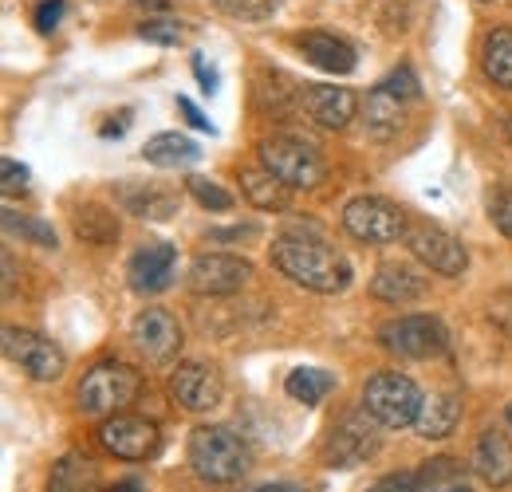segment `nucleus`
Instances as JSON below:
<instances>
[{
    "mask_svg": "<svg viewBox=\"0 0 512 492\" xmlns=\"http://www.w3.org/2000/svg\"><path fill=\"white\" fill-rule=\"evenodd\" d=\"M111 492H146V485H142L138 477H127V481H119V485H115Z\"/></svg>",
    "mask_w": 512,
    "mask_h": 492,
    "instance_id": "nucleus-46",
    "label": "nucleus"
},
{
    "mask_svg": "<svg viewBox=\"0 0 512 492\" xmlns=\"http://www.w3.org/2000/svg\"><path fill=\"white\" fill-rule=\"evenodd\" d=\"M379 347L398 359H434L449 347V331L438 315H402L379 327Z\"/></svg>",
    "mask_w": 512,
    "mask_h": 492,
    "instance_id": "nucleus-6",
    "label": "nucleus"
},
{
    "mask_svg": "<svg viewBox=\"0 0 512 492\" xmlns=\"http://www.w3.org/2000/svg\"><path fill=\"white\" fill-rule=\"evenodd\" d=\"M95 485H99V469L83 453L60 457L52 477H48V492H95Z\"/></svg>",
    "mask_w": 512,
    "mask_h": 492,
    "instance_id": "nucleus-25",
    "label": "nucleus"
},
{
    "mask_svg": "<svg viewBox=\"0 0 512 492\" xmlns=\"http://www.w3.org/2000/svg\"><path fill=\"white\" fill-rule=\"evenodd\" d=\"M193 75H197V83H201V91H205V95H213V91L221 87V75H217V67L205 60L201 52L193 56Z\"/></svg>",
    "mask_w": 512,
    "mask_h": 492,
    "instance_id": "nucleus-38",
    "label": "nucleus"
},
{
    "mask_svg": "<svg viewBox=\"0 0 512 492\" xmlns=\"http://www.w3.org/2000/svg\"><path fill=\"white\" fill-rule=\"evenodd\" d=\"M99 441L111 457L119 461H146L162 449V430L150 418H134V414H115L99 426Z\"/></svg>",
    "mask_w": 512,
    "mask_h": 492,
    "instance_id": "nucleus-13",
    "label": "nucleus"
},
{
    "mask_svg": "<svg viewBox=\"0 0 512 492\" xmlns=\"http://www.w3.org/2000/svg\"><path fill=\"white\" fill-rule=\"evenodd\" d=\"M343 229L359 245H394L406 237V217L386 197H351L343 205Z\"/></svg>",
    "mask_w": 512,
    "mask_h": 492,
    "instance_id": "nucleus-8",
    "label": "nucleus"
},
{
    "mask_svg": "<svg viewBox=\"0 0 512 492\" xmlns=\"http://www.w3.org/2000/svg\"><path fill=\"white\" fill-rule=\"evenodd\" d=\"M422 402L426 398H422L418 382L406 378V374H398V370H379L363 386V406H367V414L383 430H406V426H414L418 414H422Z\"/></svg>",
    "mask_w": 512,
    "mask_h": 492,
    "instance_id": "nucleus-3",
    "label": "nucleus"
},
{
    "mask_svg": "<svg viewBox=\"0 0 512 492\" xmlns=\"http://www.w3.org/2000/svg\"><path fill=\"white\" fill-rule=\"evenodd\" d=\"M430 485L422 481V473H394V477H383L371 492H426Z\"/></svg>",
    "mask_w": 512,
    "mask_h": 492,
    "instance_id": "nucleus-36",
    "label": "nucleus"
},
{
    "mask_svg": "<svg viewBox=\"0 0 512 492\" xmlns=\"http://www.w3.org/2000/svg\"><path fill=\"white\" fill-rule=\"evenodd\" d=\"M253 492H304V485H292V481H276V485H260Z\"/></svg>",
    "mask_w": 512,
    "mask_h": 492,
    "instance_id": "nucleus-45",
    "label": "nucleus"
},
{
    "mask_svg": "<svg viewBox=\"0 0 512 492\" xmlns=\"http://www.w3.org/2000/svg\"><path fill=\"white\" fill-rule=\"evenodd\" d=\"M142 8H154V12H162V8H166V0H142Z\"/></svg>",
    "mask_w": 512,
    "mask_h": 492,
    "instance_id": "nucleus-47",
    "label": "nucleus"
},
{
    "mask_svg": "<svg viewBox=\"0 0 512 492\" xmlns=\"http://www.w3.org/2000/svg\"><path fill=\"white\" fill-rule=\"evenodd\" d=\"M186 189H190L193 201H197L201 209H209V213H229V209H233V193L221 189L217 182H209V178H190Z\"/></svg>",
    "mask_w": 512,
    "mask_h": 492,
    "instance_id": "nucleus-30",
    "label": "nucleus"
},
{
    "mask_svg": "<svg viewBox=\"0 0 512 492\" xmlns=\"http://www.w3.org/2000/svg\"><path fill=\"white\" fill-rule=\"evenodd\" d=\"M457 422H461V398L446 390V394H430L422 402V414H418L414 430L426 441H438V437H449V433L457 430Z\"/></svg>",
    "mask_w": 512,
    "mask_h": 492,
    "instance_id": "nucleus-24",
    "label": "nucleus"
},
{
    "mask_svg": "<svg viewBox=\"0 0 512 492\" xmlns=\"http://www.w3.org/2000/svg\"><path fill=\"white\" fill-rule=\"evenodd\" d=\"M241 193H245V201H253L256 209H264V213H280V209H288V201H292V185L280 182L272 170H241Z\"/></svg>",
    "mask_w": 512,
    "mask_h": 492,
    "instance_id": "nucleus-23",
    "label": "nucleus"
},
{
    "mask_svg": "<svg viewBox=\"0 0 512 492\" xmlns=\"http://www.w3.org/2000/svg\"><path fill=\"white\" fill-rule=\"evenodd\" d=\"M178 111L186 115V123H190L193 130H201V134H217V126L209 123V119H205V115H201V111L193 107V103L186 99V95H178Z\"/></svg>",
    "mask_w": 512,
    "mask_h": 492,
    "instance_id": "nucleus-40",
    "label": "nucleus"
},
{
    "mask_svg": "<svg viewBox=\"0 0 512 492\" xmlns=\"http://www.w3.org/2000/svg\"><path fill=\"white\" fill-rule=\"evenodd\" d=\"M170 394L190 410V414H209L221 402V378L209 363H182L170 374Z\"/></svg>",
    "mask_w": 512,
    "mask_h": 492,
    "instance_id": "nucleus-15",
    "label": "nucleus"
},
{
    "mask_svg": "<svg viewBox=\"0 0 512 492\" xmlns=\"http://www.w3.org/2000/svg\"><path fill=\"white\" fill-rule=\"evenodd\" d=\"M379 422L367 414V406L359 410H347L335 430L327 433V445H323V461L335 465V469H355V465H367L375 453H379Z\"/></svg>",
    "mask_w": 512,
    "mask_h": 492,
    "instance_id": "nucleus-7",
    "label": "nucleus"
},
{
    "mask_svg": "<svg viewBox=\"0 0 512 492\" xmlns=\"http://www.w3.org/2000/svg\"><path fill=\"white\" fill-rule=\"evenodd\" d=\"M272 264L300 288L320 292V296H339L351 284V264L339 248L323 241L316 225H292L272 241Z\"/></svg>",
    "mask_w": 512,
    "mask_h": 492,
    "instance_id": "nucleus-1",
    "label": "nucleus"
},
{
    "mask_svg": "<svg viewBox=\"0 0 512 492\" xmlns=\"http://www.w3.org/2000/svg\"><path fill=\"white\" fill-rule=\"evenodd\" d=\"M505 422H509V430H512V402H509V410H505Z\"/></svg>",
    "mask_w": 512,
    "mask_h": 492,
    "instance_id": "nucleus-48",
    "label": "nucleus"
},
{
    "mask_svg": "<svg viewBox=\"0 0 512 492\" xmlns=\"http://www.w3.org/2000/svg\"><path fill=\"white\" fill-rule=\"evenodd\" d=\"M0 178H4V193L12 197V193H20L24 185H28V166H20L16 158H0Z\"/></svg>",
    "mask_w": 512,
    "mask_h": 492,
    "instance_id": "nucleus-37",
    "label": "nucleus"
},
{
    "mask_svg": "<svg viewBox=\"0 0 512 492\" xmlns=\"http://www.w3.org/2000/svg\"><path fill=\"white\" fill-rule=\"evenodd\" d=\"M284 390L292 402H304V406H320L323 398L335 390V378L327 370L316 367H296L288 378H284Z\"/></svg>",
    "mask_w": 512,
    "mask_h": 492,
    "instance_id": "nucleus-28",
    "label": "nucleus"
},
{
    "mask_svg": "<svg viewBox=\"0 0 512 492\" xmlns=\"http://www.w3.org/2000/svg\"><path fill=\"white\" fill-rule=\"evenodd\" d=\"M426 288H430L426 276L414 272L402 260H386V264L375 268V276H371V296L383 300V304H414V300L426 296Z\"/></svg>",
    "mask_w": 512,
    "mask_h": 492,
    "instance_id": "nucleus-18",
    "label": "nucleus"
},
{
    "mask_svg": "<svg viewBox=\"0 0 512 492\" xmlns=\"http://www.w3.org/2000/svg\"><path fill=\"white\" fill-rule=\"evenodd\" d=\"M367 126L375 138H394L402 126H406V115H402V99L390 95L383 83L367 95Z\"/></svg>",
    "mask_w": 512,
    "mask_h": 492,
    "instance_id": "nucleus-26",
    "label": "nucleus"
},
{
    "mask_svg": "<svg viewBox=\"0 0 512 492\" xmlns=\"http://www.w3.org/2000/svg\"><path fill=\"white\" fill-rule=\"evenodd\" d=\"M130 343L138 347V355L154 367H166L178 359L186 335H182V323L178 315L166 308H146L138 311V319L130 323Z\"/></svg>",
    "mask_w": 512,
    "mask_h": 492,
    "instance_id": "nucleus-9",
    "label": "nucleus"
},
{
    "mask_svg": "<svg viewBox=\"0 0 512 492\" xmlns=\"http://www.w3.org/2000/svg\"><path fill=\"white\" fill-rule=\"evenodd\" d=\"M174 260H178V248L166 245V241H154V245H142L127 264V284L134 292H146V296H158L174 284Z\"/></svg>",
    "mask_w": 512,
    "mask_h": 492,
    "instance_id": "nucleus-14",
    "label": "nucleus"
},
{
    "mask_svg": "<svg viewBox=\"0 0 512 492\" xmlns=\"http://www.w3.org/2000/svg\"><path fill=\"white\" fill-rule=\"evenodd\" d=\"M4 233H12V237H20V241H32V245L40 248H56V229L48 225V221H36V217H20L16 209H4Z\"/></svg>",
    "mask_w": 512,
    "mask_h": 492,
    "instance_id": "nucleus-29",
    "label": "nucleus"
},
{
    "mask_svg": "<svg viewBox=\"0 0 512 492\" xmlns=\"http://www.w3.org/2000/svg\"><path fill=\"white\" fill-rule=\"evenodd\" d=\"M485 209H489V221L497 225V233L512 241V185H493Z\"/></svg>",
    "mask_w": 512,
    "mask_h": 492,
    "instance_id": "nucleus-31",
    "label": "nucleus"
},
{
    "mask_svg": "<svg viewBox=\"0 0 512 492\" xmlns=\"http://www.w3.org/2000/svg\"><path fill=\"white\" fill-rule=\"evenodd\" d=\"M489 319H493L501 331L512 335V292H501V296L489 300Z\"/></svg>",
    "mask_w": 512,
    "mask_h": 492,
    "instance_id": "nucleus-39",
    "label": "nucleus"
},
{
    "mask_svg": "<svg viewBox=\"0 0 512 492\" xmlns=\"http://www.w3.org/2000/svg\"><path fill=\"white\" fill-rule=\"evenodd\" d=\"M449 492H469V489H449Z\"/></svg>",
    "mask_w": 512,
    "mask_h": 492,
    "instance_id": "nucleus-49",
    "label": "nucleus"
},
{
    "mask_svg": "<svg viewBox=\"0 0 512 492\" xmlns=\"http://www.w3.org/2000/svg\"><path fill=\"white\" fill-rule=\"evenodd\" d=\"M209 237H213V241H249V237H256V225H237V229H213Z\"/></svg>",
    "mask_w": 512,
    "mask_h": 492,
    "instance_id": "nucleus-42",
    "label": "nucleus"
},
{
    "mask_svg": "<svg viewBox=\"0 0 512 492\" xmlns=\"http://www.w3.org/2000/svg\"><path fill=\"white\" fill-rule=\"evenodd\" d=\"M138 36H142L146 44L174 48V44H182V24H178V20H146V24H138Z\"/></svg>",
    "mask_w": 512,
    "mask_h": 492,
    "instance_id": "nucleus-33",
    "label": "nucleus"
},
{
    "mask_svg": "<svg viewBox=\"0 0 512 492\" xmlns=\"http://www.w3.org/2000/svg\"><path fill=\"white\" fill-rule=\"evenodd\" d=\"M123 205L127 213L142 217V221H170L182 209V193L170 185H123Z\"/></svg>",
    "mask_w": 512,
    "mask_h": 492,
    "instance_id": "nucleus-20",
    "label": "nucleus"
},
{
    "mask_svg": "<svg viewBox=\"0 0 512 492\" xmlns=\"http://www.w3.org/2000/svg\"><path fill=\"white\" fill-rule=\"evenodd\" d=\"M67 12V0H40V8H36V16H32V24H36V32H44V36H52L56 28H60V20H64Z\"/></svg>",
    "mask_w": 512,
    "mask_h": 492,
    "instance_id": "nucleus-35",
    "label": "nucleus"
},
{
    "mask_svg": "<svg viewBox=\"0 0 512 492\" xmlns=\"http://www.w3.org/2000/svg\"><path fill=\"white\" fill-rule=\"evenodd\" d=\"M186 457H190V469L209 481V485H229V481H241L253 465L249 457V445L229 430V426H197L190 433V445H186Z\"/></svg>",
    "mask_w": 512,
    "mask_h": 492,
    "instance_id": "nucleus-2",
    "label": "nucleus"
},
{
    "mask_svg": "<svg viewBox=\"0 0 512 492\" xmlns=\"http://www.w3.org/2000/svg\"><path fill=\"white\" fill-rule=\"evenodd\" d=\"M71 229H75V237L83 241V245H95V248H107L119 241V217L107 209V205H99V201H87V205H79L75 209V221H71Z\"/></svg>",
    "mask_w": 512,
    "mask_h": 492,
    "instance_id": "nucleus-21",
    "label": "nucleus"
},
{
    "mask_svg": "<svg viewBox=\"0 0 512 492\" xmlns=\"http://www.w3.org/2000/svg\"><path fill=\"white\" fill-rule=\"evenodd\" d=\"M296 48L304 52V60L312 63V67H320L327 75H351L355 71V48L343 40V36H335V32H327V28H308L300 40H296Z\"/></svg>",
    "mask_w": 512,
    "mask_h": 492,
    "instance_id": "nucleus-17",
    "label": "nucleus"
},
{
    "mask_svg": "<svg viewBox=\"0 0 512 492\" xmlns=\"http://www.w3.org/2000/svg\"><path fill=\"white\" fill-rule=\"evenodd\" d=\"M481 63H485V75H489L497 87H509L512 91V28H493V32L485 36Z\"/></svg>",
    "mask_w": 512,
    "mask_h": 492,
    "instance_id": "nucleus-27",
    "label": "nucleus"
},
{
    "mask_svg": "<svg viewBox=\"0 0 512 492\" xmlns=\"http://www.w3.org/2000/svg\"><path fill=\"white\" fill-rule=\"evenodd\" d=\"M142 158L158 170H178V166H193L201 158V146L186 134H178V130H166V134H154L142 146Z\"/></svg>",
    "mask_w": 512,
    "mask_h": 492,
    "instance_id": "nucleus-22",
    "label": "nucleus"
},
{
    "mask_svg": "<svg viewBox=\"0 0 512 492\" xmlns=\"http://www.w3.org/2000/svg\"><path fill=\"white\" fill-rule=\"evenodd\" d=\"M449 469H457V461H453V457H434V461H426V465H422V481H426V485H434V481L449 477Z\"/></svg>",
    "mask_w": 512,
    "mask_h": 492,
    "instance_id": "nucleus-41",
    "label": "nucleus"
},
{
    "mask_svg": "<svg viewBox=\"0 0 512 492\" xmlns=\"http://www.w3.org/2000/svg\"><path fill=\"white\" fill-rule=\"evenodd\" d=\"M473 469L481 473V481H489L493 489H505L512 481V441L501 430H485L477 437L473 449Z\"/></svg>",
    "mask_w": 512,
    "mask_h": 492,
    "instance_id": "nucleus-19",
    "label": "nucleus"
},
{
    "mask_svg": "<svg viewBox=\"0 0 512 492\" xmlns=\"http://www.w3.org/2000/svg\"><path fill=\"white\" fill-rule=\"evenodd\" d=\"M253 264L233 252H201L190 264V288L197 296H233L245 284H253Z\"/></svg>",
    "mask_w": 512,
    "mask_h": 492,
    "instance_id": "nucleus-11",
    "label": "nucleus"
},
{
    "mask_svg": "<svg viewBox=\"0 0 512 492\" xmlns=\"http://www.w3.org/2000/svg\"><path fill=\"white\" fill-rule=\"evenodd\" d=\"M12 284H16V268H12V252H4V296H12Z\"/></svg>",
    "mask_w": 512,
    "mask_h": 492,
    "instance_id": "nucleus-44",
    "label": "nucleus"
},
{
    "mask_svg": "<svg viewBox=\"0 0 512 492\" xmlns=\"http://www.w3.org/2000/svg\"><path fill=\"white\" fill-rule=\"evenodd\" d=\"M138 394H142L138 370L119 363V359H107V363H95L83 374L75 402L83 414H115V410H127Z\"/></svg>",
    "mask_w": 512,
    "mask_h": 492,
    "instance_id": "nucleus-5",
    "label": "nucleus"
},
{
    "mask_svg": "<svg viewBox=\"0 0 512 492\" xmlns=\"http://www.w3.org/2000/svg\"><path fill=\"white\" fill-rule=\"evenodd\" d=\"M127 123H130V111H123L119 119H111L99 134H103V138H119V134H127Z\"/></svg>",
    "mask_w": 512,
    "mask_h": 492,
    "instance_id": "nucleus-43",
    "label": "nucleus"
},
{
    "mask_svg": "<svg viewBox=\"0 0 512 492\" xmlns=\"http://www.w3.org/2000/svg\"><path fill=\"white\" fill-rule=\"evenodd\" d=\"M256 158H260L264 170H272L280 182H288L292 189H316L327 178L323 154L312 142L296 138V134H272V138H264L256 146Z\"/></svg>",
    "mask_w": 512,
    "mask_h": 492,
    "instance_id": "nucleus-4",
    "label": "nucleus"
},
{
    "mask_svg": "<svg viewBox=\"0 0 512 492\" xmlns=\"http://www.w3.org/2000/svg\"><path fill=\"white\" fill-rule=\"evenodd\" d=\"M383 87L390 95H398V99H418L422 95V87H418V75L410 71V67H398V71H390L383 79Z\"/></svg>",
    "mask_w": 512,
    "mask_h": 492,
    "instance_id": "nucleus-34",
    "label": "nucleus"
},
{
    "mask_svg": "<svg viewBox=\"0 0 512 492\" xmlns=\"http://www.w3.org/2000/svg\"><path fill=\"white\" fill-rule=\"evenodd\" d=\"M217 8L229 20H268L280 8V0H217Z\"/></svg>",
    "mask_w": 512,
    "mask_h": 492,
    "instance_id": "nucleus-32",
    "label": "nucleus"
},
{
    "mask_svg": "<svg viewBox=\"0 0 512 492\" xmlns=\"http://www.w3.org/2000/svg\"><path fill=\"white\" fill-rule=\"evenodd\" d=\"M300 103H304L308 119L323 126V130H343V126L355 123V115H359V95L347 91V87H327V83L304 87Z\"/></svg>",
    "mask_w": 512,
    "mask_h": 492,
    "instance_id": "nucleus-16",
    "label": "nucleus"
},
{
    "mask_svg": "<svg viewBox=\"0 0 512 492\" xmlns=\"http://www.w3.org/2000/svg\"><path fill=\"white\" fill-rule=\"evenodd\" d=\"M0 339H4V355L24 370L28 378H36V382H56V378L64 374L67 359L52 339H44V335H36V331H28V327H4Z\"/></svg>",
    "mask_w": 512,
    "mask_h": 492,
    "instance_id": "nucleus-10",
    "label": "nucleus"
},
{
    "mask_svg": "<svg viewBox=\"0 0 512 492\" xmlns=\"http://www.w3.org/2000/svg\"><path fill=\"white\" fill-rule=\"evenodd\" d=\"M406 248L430 268V272H438V276H449V280H457L465 268H469V252L465 245L457 241V237H449L446 229H438V225H406Z\"/></svg>",
    "mask_w": 512,
    "mask_h": 492,
    "instance_id": "nucleus-12",
    "label": "nucleus"
}]
</instances>
